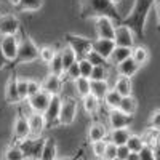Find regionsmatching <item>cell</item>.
<instances>
[{"instance_id":"12","label":"cell","mask_w":160,"mask_h":160,"mask_svg":"<svg viewBox=\"0 0 160 160\" xmlns=\"http://www.w3.org/2000/svg\"><path fill=\"white\" fill-rule=\"evenodd\" d=\"M50 101H51V95L45 90H40L37 95L28 98V102L31 104L32 112H40V114H45V111L50 106Z\"/></svg>"},{"instance_id":"15","label":"cell","mask_w":160,"mask_h":160,"mask_svg":"<svg viewBox=\"0 0 160 160\" xmlns=\"http://www.w3.org/2000/svg\"><path fill=\"white\" fill-rule=\"evenodd\" d=\"M115 40L112 38H95L93 40V45H91V50H95L98 51L101 56H104L106 59H109L111 55H112V51L115 50Z\"/></svg>"},{"instance_id":"56","label":"cell","mask_w":160,"mask_h":160,"mask_svg":"<svg viewBox=\"0 0 160 160\" xmlns=\"http://www.w3.org/2000/svg\"><path fill=\"white\" fill-rule=\"evenodd\" d=\"M112 2H114V3H115V2H120V0H112Z\"/></svg>"},{"instance_id":"18","label":"cell","mask_w":160,"mask_h":160,"mask_svg":"<svg viewBox=\"0 0 160 160\" xmlns=\"http://www.w3.org/2000/svg\"><path fill=\"white\" fill-rule=\"evenodd\" d=\"M28 118H29V125H31V131H32V138H38L47 127L45 115L40 112H32Z\"/></svg>"},{"instance_id":"28","label":"cell","mask_w":160,"mask_h":160,"mask_svg":"<svg viewBox=\"0 0 160 160\" xmlns=\"http://www.w3.org/2000/svg\"><path fill=\"white\" fill-rule=\"evenodd\" d=\"M109 90L111 88L108 85V80H91V95H95L98 99H104Z\"/></svg>"},{"instance_id":"35","label":"cell","mask_w":160,"mask_h":160,"mask_svg":"<svg viewBox=\"0 0 160 160\" xmlns=\"http://www.w3.org/2000/svg\"><path fill=\"white\" fill-rule=\"evenodd\" d=\"M50 68V74H56V75H62L64 74V66H62V59H61V53L58 51L56 56L51 59V62L48 64Z\"/></svg>"},{"instance_id":"37","label":"cell","mask_w":160,"mask_h":160,"mask_svg":"<svg viewBox=\"0 0 160 160\" xmlns=\"http://www.w3.org/2000/svg\"><path fill=\"white\" fill-rule=\"evenodd\" d=\"M43 0H21L18 8L21 11H37L38 8H42Z\"/></svg>"},{"instance_id":"41","label":"cell","mask_w":160,"mask_h":160,"mask_svg":"<svg viewBox=\"0 0 160 160\" xmlns=\"http://www.w3.org/2000/svg\"><path fill=\"white\" fill-rule=\"evenodd\" d=\"M56 50L53 48V47H42L40 48V59H42L45 64H50L51 59L56 56Z\"/></svg>"},{"instance_id":"31","label":"cell","mask_w":160,"mask_h":160,"mask_svg":"<svg viewBox=\"0 0 160 160\" xmlns=\"http://www.w3.org/2000/svg\"><path fill=\"white\" fill-rule=\"evenodd\" d=\"M122 112L128 114V115H133L138 109V101L136 98H133L131 95L130 96H123L122 98V102H120V108H118Z\"/></svg>"},{"instance_id":"24","label":"cell","mask_w":160,"mask_h":160,"mask_svg":"<svg viewBox=\"0 0 160 160\" xmlns=\"http://www.w3.org/2000/svg\"><path fill=\"white\" fill-rule=\"evenodd\" d=\"M122 95H120V93L115 90V88H111L108 93H106V96H104V104L108 106L109 108V111L111 109H118L120 108V102H122Z\"/></svg>"},{"instance_id":"19","label":"cell","mask_w":160,"mask_h":160,"mask_svg":"<svg viewBox=\"0 0 160 160\" xmlns=\"http://www.w3.org/2000/svg\"><path fill=\"white\" fill-rule=\"evenodd\" d=\"M109 136V131L108 128H106V125L96 122V123H93L90 125L88 128V141L90 142H96V141H102Z\"/></svg>"},{"instance_id":"5","label":"cell","mask_w":160,"mask_h":160,"mask_svg":"<svg viewBox=\"0 0 160 160\" xmlns=\"http://www.w3.org/2000/svg\"><path fill=\"white\" fill-rule=\"evenodd\" d=\"M45 141L47 138H26V139H21L18 142V146L21 148V151L24 152L26 158H37L40 160L42 157V151H43V146H45Z\"/></svg>"},{"instance_id":"53","label":"cell","mask_w":160,"mask_h":160,"mask_svg":"<svg viewBox=\"0 0 160 160\" xmlns=\"http://www.w3.org/2000/svg\"><path fill=\"white\" fill-rule=\"evenodd\" d=\"M127 160H139V155H138V154H133V152H131V154H130V157H128Z\"/></svg>"},{"instance_id":"57","label":"cell","mask_w":160,"mask_h":160,"mask_svg":"<svg viewBox=\"0 0 160 160\" xmlns=\"http://www.w3.org/2000/svg\"><path fill=\"white\" fill-rule=\"evenodd\" d=\"M29 160H37V158H29Z\"/></svg>"},{"instance_id":"3","label":"cell","mask_w":160,"mask_h":160,"mask_svg":"<svg viewBox=\"0 0 160 160\" xmlns=\"http://www.w3.org/2000/svg\"><path fill=\"white\" fill-rule=\"evenodd\" d=\"M37 58H40V48L34 43V40L28 34H26L24 31H21L18 56H16L15 61L10 62V64L11 66H18V64H24V62H32Z\"/></svg>"},{"instance_id":"49","label":"cell","mask_w":160,"mask_h":160,"mask_svg":"<svg viewBox=\"0 0 160 160\" xmlns=\"http://www.w3.org/2000/svg\"><path fill=\"white\" fill-rule=\"evenodd\" d=\"M7 64H10V61L5 58L3 51H2V45H0V71L5 69V68H7Z\"/></svg>"},{"instance_id":"29","label":"cell","mask_w":160,"mask_h":160,"mask_svg":"<svg viewBox=\"0 0 160 160\" xmlns=\"http://www.w3.org/2000/svg\"><path fill=\"white\" fill-rule=\"evenodd\" d=\"M59 53H61V59H62V66H64V72L68 71L75 61H78V58H77V55H75V51H74L69 45L64 47L62 50H59Z\"/></svg>"},{"instance_id":"33","label":"cell","mask_w":160,"mask_h":160,"mask_svg":"<svg viewBox=\"0 0 160 160\" xmlns=\"http://www.w3.org/2000/svg\"><path fill=\"white\" fill-rule=\"evenodd\" d=\"M144 144H149L152 146V148H155V146L158 144V139H160V131L158 130H154V128H146V131L141 135Z\"/></svg>"},{"instance_id":"6","label":"cell","mask_w":160,"mask_h":160,"mask_svg":"<svg viewBox=\"0 0 160 160\" xmlns=\"http://www.w3.org/2000/svg\"><path fill=\"white\" fill-rule=\"evenodd\" d=\"M77 101L74 98H64L61 104V114H59V125L69 127L74 123L75 115H77Z\"/></svg>"},{"instance_id":"11","label":"cell","mask_w":160,"mask_h":160,"mask_svg":"<svg viewBox=\"0 0 160 160\" xmlns=\"http://www.w3.org/2000/svg\"><path fill=\"white\" fill-rule=\"evenodd\" d=\"M115 45L117 47H128V48H133L135 47V34H133V31L130 28H127V26L123 24H117L115 28Z\"/></svg>"},{"instance_id":"59","label":"cell","mask_w":160,"mask_h":160,"mask_svg":"<svg viewBox=\"0 0 160 160\" xmlns=\"http://www.w3.org/2000/svg\"><path fill=\"white\" fill-rule=\"evenodd\" d=\"M158 144H160V139H158Z\"/></svg>"},{"instance_id":"51","label":"cell","mask_w":160,"mask_h":160,"mask_svg":"<svg viewBox=\"0 0 160 160\" xmlns=\"http://www.w3.org/2000/svg\"><path fill=\"white\" fill-rule=\"evenodd\" d=\"M155 10H157V18H158V29H160V0H155Z\"/></svg>"},{"instance_id":"16","label":"cell","mask_w":160,"mask_h":160,"mask_svg":"<svg viewBox=\"0 0 160 160\" xmlns=\"http://www.w3.org/2000/svg\"><path fill=\"white\" fill-rule=\"evenodd\" d=\"M62 83H64V80L61 75H56V74H48V77L43 80V83H42V90L48 91L51 96H55V95H59L61 90H62Z\"/></svg>"},{"instance_id":"32","label":"cell","mask_w":160,"mask_h":160,"mask_svg":"<svg viewBox=\"0 0 160 160\" xmlns=\"http://www.w3.org/2000/svg\"><path fill=\"white\" fill-rule=\"evenodd\" d=\"M2 160H28V158H26V155L21 151V148L16 144V146H10V148H7L3 151Z\"/></svg>"},{"instance_id":"2","label":"cell","mask_w":160,"mask_h":160,"mask_svg":"<svg viewBox=\"0 0 160 160\" xmlns=\"http://www.w3.org/2000/svg\"><path fill=\"white\" fill-rule=\"evenodd\" d=\"M154 7H155V0H135L131 11L122 19L120 24L130 28L136 38H144L146 21H148V16Z\"/></svg>"},{"instance_id":"50","label":"cell","mask_w":160,"mask_h":160,"mask_svg":"<svg viewBox=\"0 0 160 160\" xmlns=\"http://www.w3.org/2000/svg\"><path fill=\"white\" fill-rule=\"evenodd\" d=\"M83 158V151L80 149L75 155H72V157H69V158H62V160H82Z\"/></svg>"},{"instance_id":"42","label":"cell","mask_w":160,"mask_h":160,"mask_svg":"<svg viewBox=\"0 0 160 160\" xmlns=\"http://www.w3.org/2000/svg\"><path fill=\"white\" fill-rule=\"evenodd\" d=\"M78 64H80V72H82V77H87L90 78L91 77V72H93V66L87 58H82V59H78Z\"/></svg>"},{"instance_id":"48","label":"cell","mask_w":160,"mask_h":160,"mask_svg":"<svg viewBox=\"0 0 160 160\" xmlns=\"http://www.w3.org/2000/svg\"><path fill=\"white\" fill-rule=\"evenodd\" d=\"M40 90H42V83L35 82V80H29V98L37 95Z\"/></svg>"},{"instance_id":"26","label":"cell","mask_w":160,"mask_h":160,"mask_svg":"<svg viewBox=\"0 0 160 160\" xmlns=\"http://www.w3.org/2000/svg\"><path fill=\"white\" fill-rule=\"evenodd\" d=\"M74 87H75V91L80 98H85L91 93V80L87 78V77H78L75 82H74Z\"/></svg>"},{"instance_id":"20","label":"cell","mask_w":160,"mask_h":160,"mask_svg":"<svg viewBox=\"0 0 160 160\" xmlns=\"http://www.w3.org/2000/svg\"><path fill=\"white\" fill-rule=\"evenodd\" d=\"M139 68H141V66L130 56L128 59H125V61H122L120 64H117V72H118V75L131 77V75H135L138 72Z\"/></svg>"},{"instance_id":"54","label":"cell","mask_w":160,"mask_h":160,"mask_svg":"<svg viewBox=\"0 0 160 160\" xmlns=\"http://www.w3.org/2000/svg\"><path fill=\"white\" fill-rule=\"evenodd\" d=\"M19 2H21V0H8V3H10V5H13V7H18V5H19Z\"/></svg>"},{"instance_id":"25","label":"cell","mask_w":160,"mask_h":160,"mask_svg":"<svg viewBox=\"0 0 160 160\" xmlns=\"http://www.w3.org/2000/svg\"><path fill=\"white\" fill-rule=\"evenodd\" d=\"M114 88H115V90H117L122 96H130V95H131V90H133L131 78H130V77H123V75H120V77L115 80Z\"/></svg>"},{"instance_id":"47","label":"cell","mask_w":160,"mask_h":160,"mask_svg":"<svg viewBox=\"0 0 160 160\" xmlns=\"http://www.w3.org/2000/svg\"><path fill=\"white\" fill-rule=\"evenodd\" d=\"M130 154H131V151L128 149V146H127V144H123V146H117V157H118V158L127 160V158L130 157Z\"/></svg>"},{"instance_id":"14","label":"cell","mask_w":160,"mask_h":160,"mask_svg":"<svg viewBox=\"0 0 160 160\" xmlns=\"http://www.w3.org/2000/svg\"><path fill=\"white\" fill-rule=\"evenodd\" d=\"M95 26H96V34H98L99 38H112L114 40L117 26H115V22L111 18H106V16L98 18Z\"/></svg>"},{"instance_id":"10","label":"cell","mask_w":160,"mask_h":160,"mask_svg":"<svg viewBox=\"0 0 160 160\" xmlns=\"http://www.w3.org/2000/svg\"><path fill=\"white\" fill-rule=\"evenodd\" d=\"M108 120H109V127L111 130H117V128H128L133 122V115H128L125 112H122L120 109H111L108 114Z\"/></svg>"},{"instance_id":"22","label":"cell","mask_w":160,"mask_h":160,"mask_svg":"<svg viewBox=\"0 0 160 160\" xmlns=\"http://www.w3.org/2000/svg\"><path fill=\"white\" fill-rule=\"evenodd\" d=\"M131 51H133V48H128V47H115V50L112 51V55L109 58V62L112 66L120 64L122 61H125L131 56Z\"/></svg>"},{"instance_id":"43","label":"cell","mask_w":160,"mask_h":160,"mask_svg":"<svg viewBox=\"0 0 160 160\" xmlns=\"http://www.w3.org/2000/svg\"><path fill=\"white\" fill-rule=\"evenodd\" d=\"M18 91H19V96L22 101L28 99L29 98V80L18 78Z\"/></svg>"},{"instance_id":"4","label":"cell","mask_w":160,"mask_h":160,"mask_svg":"<svg viewBox=\"0 0 160 160\" xmlns=\"http://www.w3.org/2000/svg\"><path fill=\"white\" fill-rule=\"evenodd\" d=\"M64 42L75 51L78 59L87 58V55L91 51V45H93L91 38H87V37H82V35H75V34H71V32L64 34Z\"/></svg>"},{"instance_id":"36","label":"cell","mask_w":160,"mask_h":160,"mask_svg":"<svg viewBox=\"0 0 160 160\" xmlns=\"http://www.w3.org/2000/svg\"><path fill=\"white\" fill-rule=\"evenodd\" d=\"M62 80H71V82H75V80L78 78V77H82V72H80V64H78V61H75L71 68L66 71L62 75Z\"/></svg>"},{"instance_id":"39","label":"cell","mask_w":160,"mask_h":160,"mask_svg":"<svg viewBox=\"0 0 160 160\" xmlns=\"http://www.w3.org/2000/svg\"><path fill=\"white\" fill-rule=\"evenodd\" d=\"M108 77H109V69L108 68H104V66H95L90 80H108Z\"/></svg>"},{"instance_id":"55","label":"cell","mask_w":160,"mask_h":160,"mask_svg":"<svg viewBox=\"0 0 160 160\" xmlns=\"http://www.w3.org/2000/svg\"><path fill=\"white\" fill-rule=\"evenodd\" d=\"M114 160H122V158H118V157H115V158H114Z\"/></svg>"},{"instance_id":"8","label":"cell","mask_w":160,"mask_h":160,"mask_svg":"<svg viewBox=\"0 0 160 160\" xmlns=\"http://www.w3.org/2000/svg\"><path fill=\"white\" fill-rule=\"evenodd\" d=\"M0 45H2V51L5 58L13 62L18 56V50H19V38L16 35H2L0 37Z\"/></svg>"},{"instance_id":"21","label":"cell","mask_w":160,"mask_h":160,"mask_svg":"<svg viewBox=\"0 0 160 160\" xmlns=\"http://www.w3.org/2000/svg\"><path fill=\"white\" fill-rule=\"evenodd\" d=\"M130 136H131V133H130L128 128H117V130H111L109 141L114 142L115 146H123V144L128 142Z\"/></svg>"},{"instance_id":"40","label":"cell","mask_w":160,"mask_h":160,"mask_svg":"<svg viewBox=\"0 0 160 160\" xmlns=\"http://www.w3.org/2000/svg\"><path fill=\"white\" fill-rule=\"evenodd\" d=\"M91 148H93V154L98 160H102L106 148H108V141L102 139V141H96V142H91Z\"/></svg>"},{"instance_id":"46","label":"cell","mask_w":160,"mask_h":160,"mask_svg":"<svg viewBox=\"0 0 160 160\" xmlns=\"http://www.w3.org/2000/svg\"><path fill=\"white\" fill-rule=\"evenodd\" d=\"M149 128H154V130H158L160 131V109L154 111L151 114V118H149Z\"/></svg>"},{"instance_id":"45","label":"cell","mask_w":160,"mask_h":160,"mask_svg":"<svg viewBox=\"0 0 160 160\" xmlns=\"http://www.w3.org/2000/svg\"><path fill=\"white\" fill-rule=\"evenodd\" d=\"M117 157V146L111 141H108V148H106V152H104V157L102 160H114Z\"/></svg>"},{"instance_id":"52","label":"cell","mask_w":160,"mask_h":160,"mask_svg":"<svg viewBox=\"0 0 160 160\" xmlns=\"http://www.w3.org/2000/svg\"><path fill=\"white\" fill-rule=\"evenodd\" d=\"M154 152H155V160H160V144H157L154 148Z\"/></svg>"},{"instance_id":"30","label":"cell","mask_w":160,"mask_h":160,"mask_svg":"<svg viewBox=\"0 0 160 160\" xmlns=\"http://www.w3.org/2000/svg\"><path fill=\"white\" fill-rule=\"evenodd\" d=\"M131 58L135 59L139 66H142V64H146L149 61V51L142 45H135L133 47V51H131Z\"/></svg>"},{"instance_id":"34","label":"cell","mask_w":160,"mask_h":160,"mask_svg":"<svg viewBox=\"0 0 160 160\" xmlns=\"http://www.w3.org/2000/svg\"><path fill=\"white\" fill-rule=\"evenodd\" d=\"M87 59L93 64V66H104V68H108V69H111L112 68V64L109 62V59H106L104 56H101L98 51H95V50H91L88 55H87Z\"/></svg>"},{"instance_id":"9","label":"cell","mask_w":160,"mask_h":160,"mask_svg":"<svg viewBox=\"0 0 160 160\" xmlns=\"http://www.w3.org/2000/svg\"><path fill=\"white\" fill-rule=\"evenodd\" d=\"M21 31V22L15 15H0V35H16Z\"/></svg>"},{"instance_id":"58","label":"cell","mask_w":160,"mask_h":160,"mask_svg":"<svg viewBox=\"0 0 160 160\" xmlns=\"http://www.w3.org/2000/svg\"><path fill=\"white\" fill-rule=\"evenodd\" d=\"M82 160H87V158H85V157H83V158H82Z\"/></svg>"},{"instance_id":"1","label":"cell","mask_w":160,"mask_h":160,"mask_svg":"<svg viewBox=\"0 0 160 160\" xmlns=\"http://www.w3.org/2000/svg\"><path fill=\"white\" fill-rule=\"evenodd\" d=\"M78 13L83 19H91V18L98 19L106 16L111 18L117 24H120L123 19L112 0H80Z\"/></svg>"},{"instance_id":"13","label":"cell","mask_w":160,"mask_h":160,"mask_svg":"<svg viewBox=\"0 0 160 160\" xmlns=\"http://www.w3.org/2000/svg\"><path fill=\"white\" fill-rule=\"evenodd\" d=\"M13 136H15L16 141L26 139V138H31L32 136V131H31V125H29V118L19 114L13 123Z\"/></svg>"},{"instance_id":"44","label":"cell","mask_w":160,"mask_h":160,"mask_svg":"<svg viewBox=\"0 0 160 160\" xmlns=\"http://www.w3.org/2000/svg\"><path fill=\"white\" fill-rule=\"evenodd\" d=\"M139 155V160H155V152H154V148L149 144H146L144 148L138 152Z\"/></svg>"},{"instance_id":"27","label":"cell","mask_w":160,"mask_h":160,"mask_svg":"<svg viewBox=\"0 0 160 160\" xmlns=\"http://www.w3.org/2000/svg\"><path fill=\"white\" fill-rule=\"evenodd\" d=\"M101 99H98L95 95H90L88 96H85V98H82V104H83V109H85V112L87 114H90V115H95L98 111H99V102Z\"/></svg>"},{"instance_id":"17","label":"cell","mask_w":160,"mask_h":160,"mask_svg":"<svg viewBox=\"0 0 160 160\" xmlns=\"http://www.w3.org/2000/svg\"><path fill=\"white\" fill-rule=\"evenodd\" d=\"M5 99H7L8 104H19V102H22V99L19 96V91H18V77L16 75H11L10 80L7 82Z\"/></svg>"},{"instance_id":"23","label":"cell","mask_w":160,"mask_h":160,"mask_svg":"<svg viewBox=\"0 0 160 160\" xmlns=\"http://www.w3.org/2000/svg\"><path fill=\"white\" fill-rule=\"evenodd\" d=\"M56 154H58L56 139H53V138H47L40 160H56Z\"/></svg>"},{"instance_id":"7","label":"cell","mask_w":160,"mask_h":160,"mask_svg":"<svg viewBox=\"0 0 160 160\" xmlns=\"http://www.w3.org/2000/svg\"><path fill=\"white\" fill-rule=\"evenodd\" d=\"M61 104H62V98L59 95L51 96L50 106L48 109L45 111V118H47V127L55 128L59 125V114H61Z\"/></svg>"},{"instance_id":"38","label":"cell","mask_w":160,"mask_h":160,"mask_svg":"<svg viewBox=\"0 0 160 160\" xmlns=\"http://www.w3.org/2000/svg\"><path fill=\"white\" fill-rule=\"evenodd\" d=\"M127 146H128V149H130L133 154H138L146 144H144V141H142V138H141L139 135H131L130 139H128V142H127Z\"/></svg>"}]
</instances>
